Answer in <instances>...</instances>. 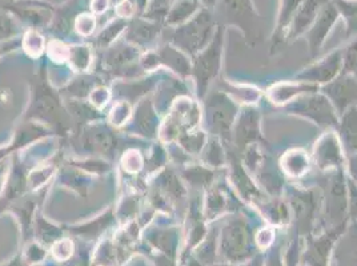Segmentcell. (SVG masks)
<instances>
[]
</instances>
